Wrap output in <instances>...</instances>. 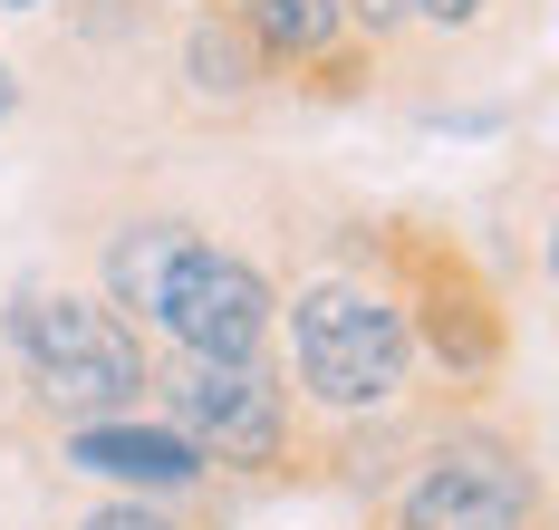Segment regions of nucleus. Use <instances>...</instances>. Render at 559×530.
I'll list each match as a JSON object with an SVG mask.
<instances>
[{
	"mask_svg": "<svg viewBox=\"0 0 559 530\" xmlns=\"http://www.w3.org/2000/svg\"><path fill=\"white\" fill-rule=\"evenodd\" d=\"M289 338H299V386L319 406H386L405 386V318L377 290H347V280L309 290Z\"/></svg>",
	"mask_w": 559,
	"mask_h": 530,
	"instance_id": "obj_1",
	"label": "nucleus"
},
{
	"mask_svg": "<svg viewBox=\"0 0 559 530\" xmlns=\"http://www.w3.org/2000/svg\"><path fill=\"white\" fill-rule=\"evenodd\" d=\"M10 338H20V357H29V376H39V396L49 406H126L135 386H145V357H135V338L116 328L107 309H87V299H20L10 309Z\"/></svg>",
	"mask_w": 559,
	"mask_h": 530,
	"instance_id": "obj_2",
	"label": "nucleus"
},
{
	"mask_svg": "<svg viewBox=\"0 0 559 530\" xmlns=\"http://www.w3.org/2000/svg\"><path fill=\"white\" fill-rule=\"evenodd\" d=\"M155 318H165V328H174L193 357L261 366V338H271V290H261L241 261H223V251H183V270L165 280Z\"/></svg>",
	"mask_w": 559,
	"mask_h": 530,
	"instance_id": "obj_3",
	"label": "nucleus"
},
{
	"mask_svg": "<svg viewBox=\"0 0 559 530\" xmlns=\"http://www.w3.org/2000/svg\"><path fill=\"white\" fill-rule=\"evenodd\" d=\"M174 414H183V444L213 454V463H271L280 454V386L261 366L193 357V366L174 376Z\"/></svg>",
	"mask_w": 559,
	"mask_h": 530,
	"instance_id": "obj_4",
	"label": "nucleus"
},
{
	"mask_svg": "<svg viewBox=\"0 0 559 530\" xmlns=\"http://www.w3.org/2000/svg\"><path fill=\"white\" fill-rule=\"evenodd\" d=\"M395 530H531V472L502 444H453L405 492Z\"/></svg>",
	"mask_w": 559,
	"mask_h": 530,
	"instance_id": "obj_5",
	"label": "nucleus"
},
{
	"mask_svg": "<svg viewBox=\"0 0 559 530\" xmlns=\"http://www.w3.org/2000/svg\"><path fill=\"white\" fill-rule=\"evenodd\" d=\"M68 454L87 472H107V482H135V492H174V482L203 472V454L183 434H165V424H87Z\"/></svg>",
	"mask_w": 559,
	"mask_h": 530,
	"instance_id": "obj_6",
	"label": "nucleus"
},
{
	"mask_svg": "<svg viewBox=\"0 0 559 530\" xmlns=\"http://www.w3.org/2000/svg\"><path fill=\"white\" fill-rule=\"evenodd\" d=\"M183 251H203V241L183 232V222H145V232H126V241L107 251L116 299H126V309H155V299H165V280L183 270Z\"/></svg>",
	"mask_w": 559,
	"mask_h": 530,
	"instance_id": "obj_7",
	"label": "nucleus"
},
{
	"mask_svg": "<svg viewBox=\"0 0 559 530\" xmlns=\"http://www.w3.org/2000/svg\"><path fill=\"white\" fill-rule=\"evenodd\" d=\"M241 29L261 59H309V49H329L337 0H241Z\"/></svg>",
	"mask_w": 559,
	"mask_h": 530,
	"instance_id": "obj_8",
	"label": "nucleus"
},
{
	"mask_svg": "<svg viewBox=\"0 0 559 530\" xmlns=\"http://www.w3.org/2000/svg\"><path fill=\"white\" fill-rule=\"evenodd\" d=\"M251 68H261V49H251V29L241 20H223V29H193V77L203 87H251Z\"/></svg>",
	"mask_w": 559,
	"mask_h": 530,
	"instance_id": "obj_9",
	"label": "nucleus"
},
{
	"mask_svg": "<svg viewBox=\"0 0 559 530\" xmlns=\"http://www.w3.org/2000/svg\"><path fill=\"white\" fill-rule=\"evenodd\" d=\"M87 530H165V521H155V511H135V502H116V511H97Z\"/></svg>",
	"mask_w": 559,
	"mask_h": 530,
	"instance_id": "obj_10",
	"label": "nucleus"
},
{
	"mask_svg": "<svg viewBox=\"0 0 559 530\" xmlns=\"http://www.w3.org/2000/svg\"><path fill=\"white\" fill-rule=\"evenodd\" d=\"M395 10H405V0H337V20H367V29H386Z\"/></svg>",
	"mask_w": 559,
	"mask_h": 530,
	"instance_id": "obj_11",
	"label": "nucleus"
},
{
	"mask_svg": "<svg viewBox=\"0 0 559 530\" xmlns=\"http://www.w3.org/2000/svg\"><path fill=\"white\" fill-rule=\"evenodd\" d=\"M405 10H425V20H444V29H453V20H473L483 0H405Z\"/></svg>",
	"mask_w": 559,
	"mask_h": 530,
	"instance_id": "obj_12",
	"label": "nucleus"
},
{
	"mask_svg": "<svg viewBox=\"0 0 559 530\" xmlns=\"http://www.w3.org/2000/svg\"><path fill=\"white\" fill-rule=\"evenodd\" d=\"M10 107H20V87H10V68H0V117H10Z\"/></svg>",
	"mask_w": 559,
	"mask_h": 530,
	"instance_id": "obj_13",
	"label": "nucleus"
},
{
	"mask_svg": "<svg viewBox=\"0 0 559 530\" xmlns=\"http://www.w3.org/2000/svg\"><path fill=\"white\" fill-rule=\"evenodd\" d=\"M0 10H39V0H0Z\"/></svg>",
	"mask_w": 559,
	"mask_h": 530,
	"instance_id": "obj_14",
	"label": "nucleus"
}]
</instances>
